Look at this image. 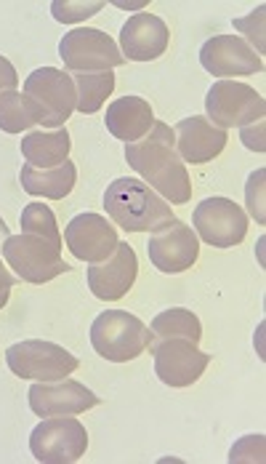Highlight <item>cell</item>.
Listing matches in <instances>:
<instances>
[{"label":"cell","mask_w":266,"mask_h":464,"mask_svg":"<svg viewBox=\"0 0 266 464\" xmlns=\"http://www.w3.org/2000/svg\"><path fill=\"white\" fill-rule=\"evenodd\" d=\"M126 160L133 171L171 206H184L192 198V179L176 152L174 129L155 121L144 140L126 144Z\"/></svg>","instance_id":"6da1fadb"},{"label":"cell","mask_w":266,"mask_h":464,"mask_svg":"<svg viewBox=\"0 0 266 464\" xmlns=\"http://www.w3.org/2000/svg\"><path fill=\"white\" fill-rule=\"evenodd\" d=\"M104 211L126 232H155L176 219L168 200L133 177H120L104 189Z\"/></svg>","instance_id":"7a4b0ae2"},{"label":"cell","mask_w":266,"mask_h":464,"mask_svg":"<svg viewBox=\"0 0 266 464\" xmlns=\"http://www.w3.org/2000/svg\"><path fill=\"white\" fill-rule=\"evenodd\" d=\"M0 254L16 278L33 285H43L70 273V265L62 259V246H53L30 232L8 235L0 246Z\"/></svg>","instance_id":"3957f363"},{"label":"cell","mask_w":266,"mask_h":464,"mask_svg":"<svg viewBox=\"0 0 266 464\" xmlns=\"http://www.w3.org/2000/svg\"><path fill=\"white\" fill-rule=\"evenodd\" d=\"M24 96L33 104L38 115V126L64 129L70 115L78 110V89L67 70L56 67H41L27 75L24 81Z\"/></svg>","instance_id":"277c9868"},{"label":"cell","mask_w":266,"mask_h":464,"mask_svg":"<svg viewBox=\"0 0 266 464\" xmlns=\"http://www.w3.org/2000/svg\"><path fill=\"white\" fill-rule=\"evenodd\" d=\"M149 328L126 310H107L90 325V344L109 363L136 361L149 347Z\"/></svg>","instance_id":"5b68a950"},{"label":"cell","mask_w":266,"mask_h":464,"mask_svg":"<svg viewBox=\"0 0 266 464\" xmlns=\"http://www.w3.org/2000/svg\"><path fill=\"white\" fill-rule=\"evenodd\" d=\"M5 363L11 373H16L24 382H59L78 372L81 366V361L72 353L43 339L11 344L5 350Z\"/></svg>","instance_id":"8992f818"},{"label":"cell","mask_w":266,"mask_h":464,"mask_svg":"<svg viewBox=\"0 0 266 464\" xmlns=\"http://www.w3.org/2000/svg\"><path fill=\"white\" fill-rule=\"evenodd\" d=\"M205 112L208 121L219 129H245L259 121H264L266 102L256 89L248 83L234 81H219L211 86L205 96Z\"/></svg>","instance_id":"52a82bcc"},{"label":"cell","mask_w":266,"mask_h":464,"mask_svg":"<svg viewBox=\"0 0 266 464\" xmlns=\"http://www.w3.org/2000/svg\"><path fill=\"white\" fill-rule=\"evenodd\" d=\"M89 449L86 424L75 417L43 419L30 435V451L43 464L78 462Z\"/></svg>","instance_id":"ba28073f"},{"label":"cell","mask_w":266,"mask_h":464,"mask_svg":"<svg viewBox=\"0 0 266 464\" xmlns=\"http://www.w3.org/2000/svg\"><path fill=\"white\" fill-rule=\"evenodd\" d=\"M59 56L70 72H104L126 64L118 44L96 27H78L59 44Z\"/></svg>","instance_id":"9c48e42d"},{"label":"cell","mask_w":266,"mask_h":464,"mask_svg":"<svg viewBox=\"0 0 266 464\" xmlns=\"http://www.w3.org/2000/svg\"><path fill=\"white\" fill-rule=\"evenodd\" d=\"M200 240L214 248H234L248 235V214L229 198H205L192 214Z\"/></svg>","instance_id":"30bf717a"},{"label":"cell","mask_w":266,"mask_h":464,"mask_svg":"<svg viewBox=\"0 0 266 464\" xmlns=\"http://www.w3.org/2000/svg\"><path fill=\"white\" fill-rule=\"evenodd\" d=\"M147 251H149V262L160 273L178 276V273H186L195 267V262L200 256V237L186 222L171 219L149 235Z\"/></svg>","instance_id":"8fae6325"},{"label":"cell","mask_w":266,"mask_h":464,"mask_svg":"<svg viewBox=\"0 0 266 464\" xmlns=\"http://www.w3.org/2000/svg\"><path fill=\"white\" fill-rule=\"evenodd\" d=\"M155 358V373L168 387H192L211 363V355L203 353L189 339H160L149 344Z\"/></svg>","instance_id":"7c38bea8"},{"label":"cell","mask_w":266,"mask_h":464,"mask_svg":"<svg viewBox=\"0 0 266 464\" xmlns=\"http://www.w3.org/2000/svg\"><path fill=\"white\" fill-rule=\"evenodd\" d=\"M30 409L41 419L51 417H78L83 411L96 409L101 401L96 392H90L86 384L59 379V382H35L30 387Z\"/></svg>","instance_id":"4fadbf2b"},{"label":"cell","mask_w":266,"mask_h":464,"mask_svg":"<svg viewBox=\"0 0 266 464\" xmlns=\"http://www.w3.org/2000/svg\"><path fill=\"white\" fill-rule=\"evenodd\" d=\"M200 62L205 72H211L219 81L229 78H248L256 72H264V56H259L237 35H216L205 41L200 48Z\"/></svg>","instance_id":"5bb4252c"},{"label":"cell","mask_w":266,"mask_h":464,"mask_svg":"<svg viewBox=\"0 0 266 464\" xmlns=\"http://www.w3.org/2000/svg\"><path fill=\"white\" fill-rule=\"evenodd\" d=\"M64 240H67L70 254H75L81 262H89V265H99V262L109 259L112 251H115L118 243H120L118 230H115L104 217L90 214V211L78 214V217L67 225Z\"/></svg>","instance_id":"9a60e30c"},{"label":"cell","mask_w":266,"mask_h":464,"mask_svg":"<svg viewBox=\"0 0 266 464\" xmlns=\"http://www.w3.org/2000/svg\"><path fill=\"white\" fill-rule=\"evenodd\" d=\"M138 276V259L128 243H118V248L112 251L109 259L99 262V265H89V280L90 294L101 302H115L128 296V291L136 283Z\"/></svg>","instance_id":"2e32d148"},{"label":"cell","mask_w":266,"mask_h":464,"mask_svg":"<svg viewBox=\"0 0 266 464\" xmlns=\"http://www.w3.org/2000/svg\"><path fill=\"white\" fill-rule=\"evenodd\" d=\"M171 44L168 24L155 14H136L120 30V53L126 62H155Z\"/></svg>","instance_id":"e0dca14e"},{"label":"cell","mask_w":266,"mask_h":464,"mask_svg":"<svg viewBox=\"0 0 266 464\" xmlns=\"http://www.w3.org/2000/svg\"><path fill=\"white\" fill-rule=\"evenodd\" d=\"M174 137H176V152L184 163H192V166H203V163H211L214 158H219L226 147V131L214 126L208 118L203 115H192V118H184L181 123H176L174 129Z\"/></svg>","instance_id":"ac0fdd59"},{"label":"cell","mask_w":266,"mask_h":464,"mask_svg":"<svg viewBox=\"0 0 266 464\" xmlns=\"http://www.w3.org/2000/svg\"><path fill=\"white\" fill-rule=\"evenodd\" d=\"M107 131L115 140L133 144V141L144 140L149 134V129L155 126V112L152 104L141 96H123L115 99L107 107V121H104Z\"/></svg>","instance_id":"d6986e66"},{"label":"cell","mask_w":266,"mask_h":464,"mask_svg":"<svg viewBox=\"0 0 266 464\" xmlns=\"http://www.w3.org/2000/svg\"><path fill=\"white\" fill-rule=\"evenodd\" d=\"M19 182L22 189L30 195H41L48 200H64L78 182V166L72 160H64L56 169H33V166H22L19 171Z\"/></svg>","instance_id":"ffe728a7"},{"label":"cell","mask_w":266,"mask_h":464,"mask_svg":"<svg viewBox=\"0 0 266 464\" xmlns=\"http://www.w3.org/2000/svg\"><path fill=\"white\" fill-rule=\"evenodd\" d=\"M70 131L67 129H53V131H30L19 150L33 169H56L64 160H70Z\"/></svg>","instance_id":"44dd1931"},{"label":"cell","mask_w":266,"mask_h":464,"mask_svg":"<svg viewBox=\"0 0 266 464\" xmlns=\"http://www.w3.org/2000/svg\"><path fill=\"white\" fill-rule=\"evenodd\" d=\"M149 344L152 342H160V339H189L195 344H200L203 339V325L200 318L192 313V310H184V307H171L166 313H160L152 325H149Z\"/></svg>","instance_id":"7402d4cb"},{"label":"cell","mask_w":266,"mask_h":464,"mask_svg":"<svg viewBox=\"0 0 266 464\" xmlns=\"http://www.w3.org/2000/svg\"><path fill=\"white\" fill-rule=\"evenodd\" d=\"M75 89H78V112L93 115L101 110V104L115 92V72L104 70V72H78L72 75Z\"/></svg>","instance_id":"603a6c76"},{"label":"cell","mask_w":266,"mask_h":464,"mask_svg":"<svg viewBox=\"0 0 266 464\" xmlns=\"http://www.w3.org/2000/svg\"><path fill=\"white\" fill-rule=\"evenodd\" d=\"M38 126V115L27 96L19 92L0 93V131L5 134H22L27 129Z\"/></svg>","instance_id":"cb8c5ba5"},{"label":"cell","mask_w":266,"mask_h":464,"mask_svg":"<svg viewBox=\"0 0 266 464\" xmlns=\"http://www.w3.org/2000/svg\"><path fill=\"white\" fill-rule=\"evenodd\" d=\"M19 222H22V232L38 235V237H45L48 243H53V246H62V232H59V225H56V217L45 203H27L22 208Z\"/></svg>","instance_id":"d4e9b609"},{"label":"cell","mask_w":266,"mask_h":464,"mask_svg":"<svg viewBox=\"0 0 266 464\" xmlns=\"http://www.w3.org/2000/svg\"><path fill=\"white\" fill-rule=\"evenodd\" d=\"M104 5H107L104 0H53L51 14L62 24H78L83 19H90L93 14H99Z\"/></svg>","instance_id":"484cf974"},{"label":"cell","mask_w":266,"mask_h":464,"mask_svg":"<svg viewBox=\"0 0 266 464\" xmlns=\"http://www.w3.org/2000/svg\"><path fill=\"white\" fill-rule=\"evenodd\" d=\"M264 14H266V8L264 5H259L253 14H248V16H242V19H234V30H240V33L245 35L242 41L253 48L259 56H264V51H266Z\"/></svg>","instance_id":"4316f807"},{"label":"cell","mask_w":266,"mask_h":464,"mask_svg":"<svg viewBox=\"0 0 266 464\" xmlns=\"http://www.w3.org/2000/svg\"><path fill=\"white\" fill-rule=\"evenodd\" d=\"M229 462H264V438L261 435L240 438L229 451Z\"/></svg>","instance_id":"83f0119b"},{"label":"cell","mask_w":266,"mask_h":464,"mask_svg":"<svg viewBox=\"0 0 266 464\" xmlns=\"http://www.w3.org/2000/svg\"><path fill=\"white\" fill-rule=\"evenodd\" d=\"M264 177H266V171H264V169H259L256 174H251V179H248V189H245V198H248V211L253 214V219H256L259 225H264V222H266L264 200H261Z\"/></svg>","instance_id":"f1b7e54d"},{"label":"cell","mask_w":266,"mask_h":464,"mask_svg":"<svg viewBox=\"0 0 266 464\" xmlns=\"http://www.w3.org/2000/svg\"><path fill=\"white\" fill-rule=\"evenodd\" d=\"M16 86H19V75H16V67L5 59V56H0V93L3 92H16Z\"/></svg>","instance_id":"f546056e"},{"label":"cell","mask_w":266,"mask_h":464,"mask_svg":"<svg viewBox=\"0 0 266 464\" xmlns=\"http://www.w3.org/2000/svg\"><path fill=\"white\" fill-rule=\"evenodd\" d=\"M242 141L248 144V150H253V152H264V121H259L256 123V134L245 126L242 129Z\"/></svg>","instance_id":"4dcf8cb0"},{"label":"cell","mask_w":266,"mask_h":464,"mask_svg":"<svg viewBox=\"0 0 266 464\" xmlns=\"http://www.w3.org/2000/svg\"><path fill=\"white\" fill-rule=\"evenodd\" d=\"M16 276L3 265V259H0V288H14V283H16Z\"/></svg>","instance_id":"1f68e13d"},{"label":"cell","mask_w":266,"mask_h":464,"mask_svg":"<svg viewBox=\"0 0 266 464\" xmlns=\"http://www.w3.org/2000/svg\"><path fill=\"white\" fill-rule=\"evenodd\" d=\"M8 299H11V288H0V310L8 304Z\"/></svg>","instance_id":"d6a6232c"},{"label":"cell","mask_w":266,"mask_h":464,"mask_svg":"<svg viewBox=\"0 0 266 464\" xmlns=\"http://www.w3.org/2000/svg\"><path fill=\"white\" fill-rule=\"evenodd\" d=\"M118 8H126V11H136V8H141L144 3H115Z\"/></svg>","instance_id":"836d02e7"},{"label":"cell","mask_w":266,"mask_h":464,"mask_svg":"<svg viewBox=\"0 0 266 464\" xmlns=\"http://www.w3.org/2000/svg\"><path fill=\"white\" fill-rule=\"evenodd\" d=\"M5 237H8V227H5V222L0 219V243H3Z\"/></svg>","instance_id":"e575fe53"}]
</instances>
